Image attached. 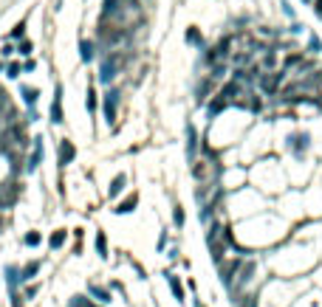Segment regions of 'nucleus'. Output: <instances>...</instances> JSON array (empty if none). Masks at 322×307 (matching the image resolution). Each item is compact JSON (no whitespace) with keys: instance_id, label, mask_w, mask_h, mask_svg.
<instances>
[{"instance_id":"8","label":"nucleus","mask_w":322,"mask_h":307,"mask_svg":"<svg viewBox=\"0 0 322 307\" xmlns=\"http://www.w3.org/2000/svg\"><path fill=\"white\" fill-rule=\"evenodd\" d=\"M40 155H43V138H34V152H31L29 163H26V169H29V172H34V169L40 166Z\"/></svg>"},{"instance_id":"20","label":"nucleus","mask_w":322,"mask_h":307,"mask_svg":"<svg viewBox=\"0 0 322 307\" xmlns=\"http://www.w3.org/2000/svg\"><path fill=\"white\" fill-rule=\"evenodd\" d=\"M172 223H176V229H184V223H187V214H184L181 206H176V209H172Z\"/></svg>"},{"instance_id":"1","label":"nucleus","mask_w":322,"mask_h":307,"mask_svg":"<svg viewBox=\"0 0 322 307\" xmlns=\"http://www.w3.org/2000/svg\"><path fill=\"white\" fill-rule=\"evenodd\" d=\"M164 282H167V288L172 290V299H176L178 304H187V293H184V285H181V279H178L172 271H164Z\"/></svg>"},{"instance_id":"19","label":"nucleus","mask_w":322,"mask_h":307,"mask_svg":"<svg viewBox=\"0 0 322 307\" xmlns=\"http://www.w3.org/2000/svg\"><path fill=\"white\" fill-rule=\"evenodd\" d=\"M79 57H82L85 62H91V60H93V42L82 40V45H79Z\"/></svg>"},{"instance_id":"6","label":"nucleus","mask_w":322,"mask_h":307,"mask_svg":"<svg viewBox=\"0 0 322 307\" xmlns=\"http://www.w3.org/2000/svg\"><path fill=\"white\" fill-rule=\"evenodd\" d=\"M116 104H119V93L110 91L108 96H105V119H108V124L116 121Z\"/></svg>"},{"instance_id":"23","label":"nucleus","mask_w":322,"mask_h":307,"mask_svg":"<svg viewBox=\"0 0 322 307\" xmlns=\"http://www.w3.org/2000/svg\"><path fill=\"white\" fill-rule=\"evenodd\" d=\"M23 34H26V23H17L12 29V37H23Z\"/></svg>"},{"instance_id":"9","label":"nucleus","mask_w":322,"mask_h":307,"mask_svg":"<svg viewBox=\"0 0 322 307\" xmlns=\"http://www.w3.org/2000/svg\"><path fill=\"white\" fill-rule=\"evenodd\" d=\"M195 150H198V133H195L192 124H187V158L189 161L195 158Z\"/></svg>"},{"instance_id":"30","label":"nucleus","mask_w":322,"mask_h":307,"mask_svg":"<svg viewBox=\"0 0 322 307\" xmlns=\"http://www.w3.org/2000/svg\"><path fill=\"white\" fill-rule=\"evenodd\" d=\"M0 68H3V65H0Z\"/></svg>"},{"instance_id":"26","label":"nucleus","mask_w":322,"mask_h":307,"mask_svg":"<svg viewBox=\"0 0 322 307\" xmlns=\"http://www.w3.org/2000/svg\"><path fill=\"white\" fill-rule=\"evenodd\" d=\"M9 76L17 79V76H20V65H9Z\"/></svg>"},{"instance_id":"15","label":"nucleus","mask_w":322,"mask_h":307,"mask_svg":"<svg viewBox=\"0 0 322 307\" xmlns=\"http://www.w3.org/2000/svg\"><path fill=\"white\" fill-rule=\"evenodd\" d=\"M136 203H139V198H136V194H130V198L128 200H122V203H119V206H116V214H130V211H133L136 209Z\"/></svg>"},{"instance_id":"13","label":"nucleus","mask_w":322,"mask_h":307,"mask_svg":"<svg viewBox=\"0 0 322 307\" xmlns=\"http://www.w3.org/2000/svg\"><path fill=\"white\" fill-rule=\"evenodd\" d=\"M68 307H102V304L91 301V296H82V293H77V296H71V299H68Z\"/></svg>"},{"instance_id":"25","label":"nucleus","mask_w":322,"mask_h":307,"mask_svg":"<svg viewBox=\"0 0 322 307\" xmlns=\"http://www.w3.org/2000/svg\"><path fill=\"white\" fill-rule=\"evenodd\" d=\"M12 307H23V296L20 293H12Z\"/></svg>"},{"instance_id":"2","label":"nucleus","mask_w":322,"mask_h":307,"mask_svg":"<svg viewBox=\"0 0 322 307\" xmlns=\"http://www.w3.org/2000/svg\"><path fill=\"white\" fill-rule=\"evenodd\" d=\"M119 65H122V57H119V54L108 57V60L102 62V71H99V79H102V82H110V79L116 76V71H119Z\"/></svg>"},{"instance_id":"29","label":"nucleus","mask_w":322,"mask_h":307,"mask_svg":"<svg viewBox=\"0 0 322 307\" xmlns=\"http://www.w3.org/2000/svg\"><path fill=\"white\" fill-rule=\"evenodd\" d=\"M192 304H195V307H207V304H204V301H201V299H195Z\"/></svg>"},{"instance_id":"18","label":"nucleus","mask_w":322,"mask_h":307,"mask_svg":"<svg viewBox=\"0 0 322 307\" xmlns=\"http://www.w3.org/2000/svg\"><path fill=\"white\" fill-rule=\"evenodd\" d=\"M187 42H192V45H198V48H204V37H201V31L198 29H187Z\"/></svg>"},{"instance_id":"16","label":"nucleus","mask_w":322,"mask_h":307,"mask_svg":"<svg viewBox=\"0 0 322 307\" xmlns=\"http://www.w3.org/2000/svg\"><path fill=\"white\" fill-rule=\"evenodd\" d=\"M125 183H128V178H125V175H116L113 183H110V189H108V194H110V198H116V194L125 189Z\"/></svg>"},{"instance_id":"28","label":"nucleus","mask_w":322,"mask_h":307,"mask_svg":"<svg viewBox=\"0 0 322 307\" xmlns=\"http://www.w3.org/2000/svg\"><path fill=\"white\" fill-rule=\"evenodd\" d=\"M322 48V45H319V40H316V37H311V51H314V54H316V51H319Z\"/></svg>"},{"instance_id":"5","label":"nucleus","mask_w":322,"mask_h":307,"mask_svg":"<svg viewBox=\"0 0 322 307\" xmlns=\"http://www.w3.org/2000/svg\"><path fill=\"white\" fill-rule=\"evenodd\" d=\"M40 268H43V262H40V259H31V262H26V265L20 268V282H31V279L40 273Z\"/></svg>"},{"instance_id":"21","label":"nucleus","mask_w":322,"mask_h":307,"mask_svg":"<svg viewBox=\"0 0 322 307\" xmlns=\"http://www.w3.org/2000/svg\"><path fill=\"white\" fill-rule=\"evenodd\" d=\"M37 96H40V93H37L34 88H23V99H26V104H34V102H37Z\"/></svg>"},{"instance_id":"14","label":"nucleus","mask_w":322,"mask_h":307,"mask_svg":"<svg viewBox=\"0 0 322 307\" xmlns=\"http://www.w3.org/2000/svg\"><path fill=\"white\" fill-rule=\"evenodd\" d=\"M65 240H68L65 229H57L54 234H51V240H48V248H51V251H60V248L65 245Z\"/></svg>"},{"instance_id":"17","label":"nucleus","mask_w":322,"mask_h":307,"mask_svg":"<svg viewBox=\"0 0 322 307\" xmlns=\"http://www.w3.org/2000/svg\"><path fill=\"white\" fill-rule=\"evenodd\" d=\"M40 242H43V234H40V231H29V234L23 237V245H29V248H37Z\"/></svg>"},{"instance_id":"11","label":"nucleus","mask_w":322,"mask_h":307,"mask_svg":"<svg viewBox=\"0 0 322 307\" xmlns=\"http://www.w3.org/2000/svg\"><path fill=\"white\" fill-rule=\"evenodd\" d=\"M6 285L12 293H17V285H20V268L17 265H9L6 268Z\"/></svg>"},{"instance_id":"27","label":"nucleus","mask_w":322,"mask_h":307,"mask_svg":"<svg viewBox=\"0 0 322 307\" xmlns=\"http://www.w3.org/2000/svg\"><path fill=\"white\" fill-rule=\"evenodd\" d=\"M20 54H23V57L31 54V42H23V45H20Z\"/></svg>"},{"instance_id":"24","label":"nucleus","mask_w":322,"mask_h":307,"mask_svg":"<svg viewBox=\"0 0 322 307\" xmlns=\"http://www.w3.org/2000/svg\"><path fill=\"white\" fill-rule=\"evenodd\" d=\"M167 240H170V237H167V231H161V237H158V251H164Z\"/></svg>"},{"instance_id":"12","label":"nucleus","mask_w":322,"mask_h":307,"mask_svg":"<svg viewBox=\"0 0 322 307\" xmlns=\"http://www.w3.org/2000/svg\"><path fill=\"white\" fill-rule=\"evenodd\" d=\"M96 254H99V259H108L110 257V251H108V234L105 231H96Z\"/></svg>"},{"instance_id":"4","label":"nucleus","mask_w":322,"mask_h":307,"mask_svg":"<svg viewBox=\"0 0 322 307\" xmlns=\"http://www.w3.org/2000/svg\"><path fill=\"white\" fill-rule=\"evenodd\" d=\"M88 296H91V299H96L99 304H110V301H113L110 288H102V285H96V282H88Z\"/></svg>"},{"instance_id":"22","label":"nucleus","mask_w":322,"mask_h":307,"mask_svg":"<svg viewBox=\"0 0 322 307\" xmlns=\"http://www.w3.org/2000/svg\"><path fill=\"white\" fill-rule=\"evenodd\" d=\"M88 110H91V113L96 110V93L93 91H88Z\"/></svg>"},{"instance_id":"10","label":"nucleus","mask_w":322,"mask_h":307,"mask_svg":"<svg viewBox=\"0 0 322 307\" xmlns=\"http://www.w3.org/2000/svg\"><path fill=\"white\" fill-rule=\"evenodd\" d=\"M73 155H77V150H73V144L68 138H62V144H60V163L65 166V163H71L73 161Z\"/></svg>"},{"instance_id":"3","label":"nucleus","mask_w":322,"mask_h":307,"mask_svg":"<svg viewBox=\"0 0 322 307\" xmlns=\"http://www.w3.org/2000/svg\"><path fill=\"white\" fill-rule=\"evenodd\" d=\"M288 147L294 150V155H297V158H303L305 150L311 147V133H294L291 141H288Z\"/></svg>"},{"instance_id":"7","label":"nucleus","mask_w":322,"mask_h":307,"mask_svg":"<svg viewBox=\"0 0 322 307\" xmlns=\"http://www.w3.org/2000/svg\"><path fill=\"white\" fill-rule=\"evenodd\" d=\"M51 121H54V124H62V88L60 85H57L54 102H51Z\"/></svg>"}]
</instances>
